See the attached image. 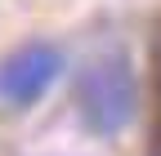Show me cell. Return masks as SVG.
Instances as JSON below:
<instances>
[{"instance_id":"cell-2","label":"cell","mask_w":161,"mask_h":156,"mask_svg":"<svg viewBox=\"0 0 161 156\" xmlns=\"http://www.w3.org/2000/svg\"><path fill=\"white\" fill-rule=\"evenodd\" d=\"M58 67H63V54H58L54 45H27L9 54L5 63H0V98L5 103H36L40 94H45L54 85Z\"/></svg>"},{"instance_id":"cell-3","label":"cell","mask_w":161,"mask_h":156,"mask_svg":"<svg viewBox=\"0 0 161 156\" xmlns=\"http://www.w3.org/2000/svg\"><path fill=\"white\" fill-rule=\"evenodd\" d=\"M148 156H161V27L152 36V134H148Z\"/></svg>"},{"instance_id":"cell-1","label":"cell","mask_w":161,"mask_h":156,"mask_svg":"<svg viewBox=\"0 0 161 156\" xmlns=\"http://www.w3.org/2000/svg\"><path fill=\"white\" fill-rule=\"evenodd\" d=\"M80 103H85V121L94 129H116L130 116V67L121 54H108L94 67H85Z\"/></svg>"}]
</instances>
